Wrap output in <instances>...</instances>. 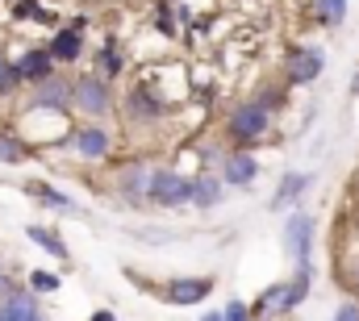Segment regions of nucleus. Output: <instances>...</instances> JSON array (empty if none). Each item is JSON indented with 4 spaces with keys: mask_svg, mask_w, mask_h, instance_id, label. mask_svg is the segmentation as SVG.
Wrapping results in <instances>:
<instances>
[{
    "mask_svg": "<svg viewBox=\"0 0 359 321\" xmlns=\"http://www.w3.org/2000/svg\"><path fill=\"white\" fill-rule=\"evenodd\" d=\"M271 130V113L251 96V100H243V104H234L230 109V117H226V138L234 142V151H251L255 142H264Z\"/></svg>",
    "mask_w": 359,
    "mask_h": 321,
    "instance_id": "obj_1",
    "label": "nucleus"
},
{
    "mask_svg": "<svg viewBox=\"0 0 359 321\" xmlns=\"http://www.w3.org/2000/svg\"><path fill=\"white\" fill-rule=\"evenodd\" d=\"M72 109L80 117H92V121H104L113 109H117V96H113V83L100 80L96 71H80L72 76Z\"/></svg>",
    "mask_w": 359,
    "mask_h": 321,
    "instance_id": "obj_2",
    "label": "nucleus"
},
{
    "mask_svg": "<svg viewBox=\"0 0 359 321\" xmlns=\"http://www.w3.org/2000/svg\"><path fill=\"white\" fill-rule=\"evenodd\" d=\"M121 109H126V121L130 125H159L163 117H168V100H163V92L155 88V83L147 80H134L130 83V92H126V100H121Z\"/></svg>",
    "mask_w": 359,
    "mask_h": 321,
    "instance_id": "obj_3",
    "label": "nucleus"
},
{
    "mask_svg": "<svg viewBox=\"0 0 359 321\" xmlns=\"http://www.w3.org/2000/svg\"><path fill=\"white\" fill-rule=\"evenodd\" d=\"M142 196H147V205H159V209H184L192 196V179L172 167H151Z\"/></svg>",
    "mask_w": 359,
    "mask_h": 321,
    "instance_id": "obj_4",
    "label": "nucleus"
},
{
    "mask_svg": "<svg viewBox=\"0 0 359 321\" xmlns=\"http://www.w3.org/2000/svg\"><path fill=\"white\" fill-rule=\"evenodd\" d=\"M322 71H326V55L318 46H292L280 63V76L288 88H309L313 80H322Z\"/></svg>",
    "mask_w": 359,
    "mask_h": 321,
    "instance_id": "obj_5",
    "label": "nucleus"
},
{
    "mask_svg": "<svg viewBox=\"0 0 359 321\" xmlns=\"http://www.w3.org/2000/svg\"><path fill=\"white\" fill-rule=\"evenodd\" d=\"M25 109H46V113H67L72 109V76H46V80L29 83Z\"/></svg>",
    "mask_w": 359,
    "mask_h": 321,
    "instance_id": "obj_6",
    "label": "nucleus"
},
{
    "mask_svg": "<svg viewBox=\"0 0 359 321\" xmlns=\"http://www.w3.org/2000/svg\"><path fill=\"white\" fill-rule=\"evenodd\" d=\"M284 250L292 254V263H313V213L305 209H292V217L284 221Z\"/></svg>",
    "mask_w": 359,
    "mask_h": 321,
    "instance_id": "obj_7",
    "label": "nucleus"
},
{
    "mask_svg": "<svg viewBox=\"0 0 359 321\" xmlns=\"http://www.w3.org/2000/svg\"><path fill=\"white\" fill-rule=\"evenodd\" d=\"M63 146L76 151L80 159H104V155L113 151V134H109L100 121H88V125L67 130V134H63Z\"/></svg>",
    "mask_w": 359,
    "mask_h": 321,
    "instance_id": "obj_8",
    "label": "nucleus"
},
{
    "mask_svg": "<svg viewBox=\"0 0 359 321\" xmlns=\"http://www.w3.org/2000/svg\"><path fill=\"white\" fill-rule=\"evenodd\" d=\"M209 292H213V280L209 275H180V280L159 284V296L168 305H201Z\"/></svg>",
    "mask_w": 359,
    "mask_h": 321,
    "instance_id": "obj_9",
    "label": "nucleus"
},
{
    "mask_svg": "<svg viewBox=\"0 0 359 321\" xmlns=\"http://www.w3.org/2000/svg\"><path fill=\"white\" fill-rule=\"evenodd\" d=\"M25 192L34 196V205L50 209V213H63V217H84L80 200H72L67 192H59V188H55V184H46V179H34V184H25Z\"/></svg>",
    "mask_w": 359,
    "mask_h": 321,
    "instance_id": "obj_10",
    "label": "nucleus"
},
{
    "mask_svg": "<svg viewBox=\"0 0 359 321\" xmlns=\"http://www.w3.org/2000/svg\"><path fill=\"white\" fill-rule=\"evenodd\" d=\"M222 184H230V188H251L255 179H259V159L251 155V151H230L226 163H222V175H217Z\"/></svg>",
    "mask_w": 359,
    "mask_h": 321,
    "instance_id": "obj_11",
    "label": "nucleus"
},
{
    "mask_svg": "<svg viewBox=\"0 0 359 321\" xmlns=\"http://www.w3.org/2000/svg\"><path fill=\"white\" fill-rule=\"evenodd\" d=\"M309 188H313V175H309V171H284V175H280V184H276V196H271L268 209H271V213L292 209Z\"/></svg>",
    "mask_w": 359,
    "mask_h": 321,
    "instance_id": "obj_12",
    "label": "nucleus"
},
{
    "mask_svg": "<svg viewBox=\"0 0 359 321\" xmlns=\"http://www.w3.org/2000/svg\"><path fill=\"white\" fill-rule=\"evenodd\" d=\"M13 71H17L21 83H38V80H46V76H55V59H50L46 46H29L21 59H13Z\"/></svg>",
    "mask_w": 359,
    "mask_h": 321,
    "instance_id": "obj_13",
    "label": "nucleus"
},
{
    "mask_svg": "<svg viewBox=\"0 0 359 321\" xmlns=\"http://www.w3.org/2000/svg\"><path fill=\"white\" fill-rule=\"evenodd\" d=\"M50 59L55 63H76L80 59V50H84V21H72V25H63L55 38H50Z\"/></svg>",
    "mask_w": 359,
    "mask_h": 321,
    "instance_id": "obj_14",
    "label": "nucleus"
},
{
    "mask_svg": "<svg viewBox=\"0 0 359 321\" xmlns=\"http://www.w3.org/2000/svg\"><path fill=\"white\" fill-rule=\"evenodd\" d=\"M42 317V305H38V296L34 292H8V296H0V321H38Z\"/></svg>",
    "mask_w": 359,
    "mask_h": 321,
    "instance_id": "obj_15",
    "label": "nucleus"
},
{
    "mask_svg": "<svg viewBox=\"0 0 359 321\" xmlns=\"http://www.w3.org/2000/svg\"><path fill=\"white\" fill-rule=\"evenodd\" d=\"M147 175H151V167H147L142 159L121 163V167H117V175H113V188H117L121 196H142V188H147Z\"/></svg>",
    "mask_w": 359,
    "mask_h": 321,
    "instance_id": "obj_16",
    "label": "nucleus"
},
{
    "mask_svg": "<svg viewBox=\"0 0 359 321\" xmlns=\"http://www.w3.org/2000/svg\"><path fill=\"white\" fill-rule=\"evenodd\" d=\"M222 179L213 175V171H201L196 179H192V196H188V205H196V209H213V205H222Z\"/></svg>",
    "mask_w": 359,
    "mask_h": 321,
    "instance_id": "obj_17",
    "label": "nucleus"
},
{
    "mask_svg": "<svg viewBox=\"0 0 359 321\" xmlns=\"http://www.w3.org/2000/svg\"><path fill=\"white\" fill-rule=\"evenodd\" d=\"M25 238L34 242V246H42L50 259H59V263H67L72 259V250H67V242L59 230H50V226H25Z\"/></svg>",
    "mask_w": 359,
    "mask_h": 321,
    "instance_id": "obj_18",
    "label": "nucleus"
},
{
    "mask_svg": "<svg viewBox=\"0 0 359 321\" xmlns=\"http://www.w3.org/2000/svg\"><path fill=\"white\" fill-rule=\"evenodd\" d=\"M284 284H288V305L301 309L309 301V292H313V263H297L292 280H284Z\"/></svg>",
    "mask_w": 359,
    "mask_h": 321,
    "instance_id": "obj_19",
    "label": "nucleus"
},
{
    "mask_svg": "<svg viewBox=\"0 0 359 321\" xmlns=\"http://www.w3.org/2000/svg\"><path fill=\"white\" fill-rule=\"evenodd\" d=\"M121 71H126V55H121V50H117L113 42H104V46L96 50V76L113 83L117 76H121Z\"/></svg>",
    "mask_w": 359,
    "mask_h": 321,
    "instance_id": "obj_20",
    "label": "nucleus"
},
{
    "mask_svg": "<svg viewBox=\"0 0 359 321\" xmlns=\"http://www.w3.org/2000/svg\"><path fill=\"white\" fill-rule=\"evenodd\" d=\"M0 163H4V167L29 163V146L17 138V130H0Z\"/></svg>",
    "mask_w": 359,
    "mask_h": 321,
    "instance_id": "obj_21",
    "label": "nucleus"
},
{
    "mask_svg": "<svg viewBox=\"0 0 359 321\" xmlns=\"http://www.w3.org/2000/svg\"><path fill=\"white\" fill-rule=\"evenodd\" d=\"M313 21H322V25H343V21H347V0H313Z\"/></svg>",
    "mask_w": 359,
    "mask_h": 321,
    "instance_id": "obj_22",
    "label": "nucleus"
},
{
    "mask_svg": "<svg viewBox=\"0 0 359 321\" xmlns=\"http://www.w3.org/2000/svg\"><path fill=\"white\" fill-rule=\"evenodd\" d=\"M59 288H63V280H59L55 271H29V292H34V296L59 292Z\"/></svg>",
    "mask_w": 359,
    "mask_h": 321,
    "instance_id": "obj_23",
    "label": "nucleus"
},
{
    "mask_svg": "<svg viewBox=\"0 0 359 321\" xmlns=\"http://www.w3.org/2000/svg\"><path fill=\"white\" fill-rule=\"evenodd\" d=\"M17 92H21V80L13 71V59L0 55V96H17Z\"/></svg>",
    "mask_w": 359,
    "mask_h": 321,
    "instance_id": "obj_24",
    "label": "nucleus"
},
{
    "mask_svg": "<svg viewBox=\"0 0 359 321\" xmlns=\"http://www.w3.org/2000/svg\"><path fill=\"white\" fill-rule=\"evenodd\" d=\"M284 96H288V92H284L280 83H268V88H259V92H255V100H259V104H264L268 113H276V109L284 104Z\"/></svg>",
    "mask_w": 359,
    "mask_h": 321,
    "instance_id": "obj_25",
    "label": "nucleus"
},
{
    "mask_svg": "<svg viewBox=\"0 0 359 321\" xmlns=\"http://www.w3.org/2000/svg\"><path fill=\"white\" fill-rule=\"evenodd\" d=\"M222 321H251V309H247L243 301H230V305L222 309Z\"/></svg>",
    "mask_w": 359,
    "mask_h": 321,
    "instance_id": "obj_26",
    "label": "nucleus"
},
{
    "mask_svg": "<svg viewBox=\"0 0 359 321\" xmlns=\"http://www.w3.org/2000/svg\"><path fill=\"white\" fill-rule=\"evenodd\" d=\"M330 321H359V301H343L339 309H334V317Z\"/></svg>",
    "mask_w": 359,
    "mask_h": 321,
    "instance_id": "obj_27",
    "label": "nucleus"
},
{
    "mask_svg": "<svg viewBox=\"0 0 359 321\" xmlns=\"http://www.w3.org/2000/svg\"><path fill=\"white\" fill-rule=\"evenodd\" d=\"M92 321H117V313H113V309H96V313H92Z\"/></svg>",
    "mask_w": 359,
    "mask_h": 321,
    "instance_id": "obj_28",
    "label": "nucleus"
},
{
    "mask_svg": "<svg viewBox=\"0 0 359 321\" xmlns=\"http://www.w3.org/2000/svg\"><path fill=\"white\" fill-rule=\"evenodd\" d=\"M201 321H222V309H209V313H205Z\"/></svg>",
    "mask_w": 359,
    "mask_h": 321,
    "instance_id": "obj_29",
    "label": "nucleus"
},
{
    "mask_svg": "<svg viewBox=\"0 0 359 321\" xmlns=\"http://www.w3.org/2000/svg\"><path fill=\"white\" fill-rule=\"evenodd\" d=\"M351 284H355V288H359V259H355V263H351Z\"/></svg>",
    "mask_w": 359,
    "mask_h": 321,
    "instance_id": "obj_30",
    "label": "nucleus"
},
{
    "mask_svg": "<svg viewBox=\"0 0 359 321\" xmlns=\"http://www.w3.org/2000/svg\"><path fill=\"white\" fill-rule=\"evenodd\" d=\"M38 321H42V317H38Z\"/></svg>",
    "mask_w": 359,
    "mask_h": 321,
    "instance_id": "obj_31",
    "label": "nucleus"
}]
</instances>
